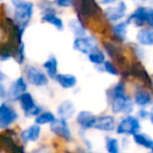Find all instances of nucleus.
Returning <instances> with one entry per match:
<instances>
[{
	"mask_svg": "<svg viewBox=\"0 0 153 153\" xmlns=\"http://www.w3.org/2000/svg\"><path fill=\"white\" fill-rule=\"evenodd\" d=\"M132 140L135 145L149 150V152L153 153V138L144 132H138L134 136H132Z\"/></svg>",
	"mask_w": 153,
	"mask_h": 153,
	"instance_id": "393cba45",
	"label": "nucleus"
},
{
	"mask_svg": "<svg viewBox=\"0 0 153 153\" xmlns=\"http://www.w3.org/2000/svg\"><path fill=\"white\" fill-rule=\"evenodd\" d=\"M149 114H150V112H149L148 108H138L135 112V117H137L140 122L149 120Z\"/></svg>",
	"mask_w": 153,
	"mask_h": 153,
	"instance_id": "473e14b6",
	"label": "nucleus"
},
{
	"mask_svg": "<svg viewBox=\"0 0 153 153\" xmlns=\"http://www.w3.org/2000/svg\"><path fill=\"white\" fill-rule=\"evenodd\" d=\"M148 153H152V152H148Z\"/></svg>",
	"mask_w": 153,
	"mask_h": 153,
	"instance_id": "37998d69",
	"label": "nucleus"
},
{
	"mask_svg": "<svg viewBox=\"0 0 153 153\" xmlns=\"http://www.w3.org/2000/svg\"><path fill=\"white\" fill-rule=\"evenodd\" d=\"M88 61L91 64H94L96 67H101L104 65V63L107 61V56L105 53V51H103V48H98L97 51H94V53H91L89 56H87Z\"/></svg>",
	"mask_w": 153,
	"mask_h": 153,
	"instance_id": "bb28decb",
	"label": "nucleus"
},
{
	"mask_svg": "<svg viewBox=\"0 0 153 153\" xmlns=\"http://www.w3.org/2000/svg\"><path fill=\"white\" fill-rule=\"evenodd\" d=\"M41 134H42L41 126L34 123L19 132V140L23 145H27L30 143H36L40 140Z\"/></svg>",
	"mask_w": 153,
	"mask_h": 153,
	"instance_id": "f3484780",
	"label": "nucleus"
},
{
	"mask_svg": "<svg viewBox=\"0 0 153 153\" xmlns=\"http://www.w3.org/2000/svg\"><path fill=\"white\" fill-rule=\"evenodd\" d=\"M128 27L129 24L126 20L120 21L117 23L111 24L109 30H110L112 40L117 41V43H124L127 40V35H128Z\"/></svg>",
	"mask_w": 153,
	"mask_h": 153,
	"instance_id": "6ab92c4d",
	"label": "nucleus"
},
{
	"mask_svg": "<svg viewBox=\"0 0 153 153\" xmlns=\"http://www.w3.org/2000/svg\"><path fill=\"white\" fill-rule=\"evenodd\" d=\"M49 130L53 135L63 140L65 143H71L74 140V135L68 121L57 117V120L51 125H49Z\"/></svg>",
	"mask_w": 153,
	"mask_h": 153,
	"instance_id": "4468645a",
	"label": "nucleus"
},
{
	"mask_svg": "<svg viewBox=\"0 0 153 153\" xmlns=\"http://www.w3.org/2000/svg\"><path fill=\"white\" fill-rule=\"evenodd\" d=\"M105 150L107 153H122L121 143L114 136H106L105 137Z\"/></svg>",
	"mask_w": 153,
	"mask_h": 153,
	"instance_id": "c85d7f7f",
	"label": "nucleus"
},
{
	"mask_svg": "<svg viewBox=\"0 0 153 153\" xmlns=\"http://www.w3.org/2000/svg\"><path fill=\"white\" fill-rule=\"evenodd\" d=\"M7 88L5 87V85L0 82V103L7 101Z\"/></svg>",
	"mask_w": 153,
	"mask_h": 153,
	"instance_id": "c9c22d12",
	"label": "nucleus"
},
{
	"mask_svg": "<svg viewBox=\"0 0 153 153\" xmlns=\"http://www.w3.org/2000/svg\"><path fill=\"white\" fill-rule=\"evenodd\" d=\"M42 69L48 76V79L55 80L57 74H59V61L57 57L53 55H51L42 64Z\"/></svg>",
	"mask_w": 153,
	"mask_h": 153,
	"instance_id": "5701e85b",
	"label": "nucleus"
},
{
	"mask_svg": "<svg viewBox=\"0 0 153 153\" xmlns=\"http://www.w3.org/2000/svg\"><path fill=\"white\" fill-rule=\"evenodd\" d=\"M149 112H150V114H149V120H148V121L150 122V124L153 126V105L150 107V109H149Z\"/></svg>",
	"mask_w": 153,
	"mask_h": 153,
	"instance_id": "4c0bfd02",
	"label": "nucleus"
},
{
	"mask_svg": "<svg viewBox=\"0 0 153 153\" xmlns=\"http://www.w3.org/2000/svg\"><path fill=\"white\" fill-rule=\"evenodd\" d=\"M117 124V122L113 114H101L97 117V122L94 129L98 130V131L110 133V132L115 131Z\"/></svg>",
	"mask_w": 153,
	"mask_h": 153,
	"instance_id": "a211bd4d",
	"label": "nucleus"
},
{
	"mask_svg": "<svg viewBox=\"0 0 153 153\" xmlns=\"http://www.w3.org/2000/svg\"><path fill=\"white\" fill-rule=\"evenodd\" d=\"M19 106L20 109L23 112L24 117L26 119H36L39 114L43 111L42 107L37 104L34 96L30 92H25L19 100Z\"/></svg>",
	"mask_w": 153,
	"mask_h": 153,
	"instance_id": "9d476101",
	"label": "nucleus"
},
{
	"mask_svg": "<svg viewBox=\"0 0 153 153\" xmlns=\"http://www.w3.org/2000/svg\"><path fill=\"white\" fill-rule=\"evenodd\" d=\"M128 14V5L125 1H115L113 4L104 7L103 15L106 21L114 24L120 21L126 20Z\"/></svg>",
	"mask_w": 153,
	"mask_h": 153,
	"instance_id": "0eeeda50",
	"label": "nucleus"
},
{
	"mask_svg": "<svg viewBox=\"0 0 153 153\" xmlns=\"http://www.w3.org/2000/svg\"><path fill=\"white\" fill-rule=\"evenodd\" d=\"M7 79V74L0 69V82H2V83H3V82H4Z\"/></svg>",
	"mask_w": 153,
	"mask_h": 153,
	"instance_id": "e433bc0d",
	"label": "nucleus"
},
{
	"mask_svg": "<svg viewBox=\"0 0 153 153\" xmlns=\"http://www.w3.org/2000/svg\"><path fill=\"white\" fill-rule=\"evenodd\" d=\"M142 129V123L140 121L135 117V114H130L122 117L119 120L117 124V129H115V133L117 135H122L124 137H128V136H134L140 132Z\"/></svg>",
	"mask_w": 153,
	"mask_h": 153,
	"instance_id": "423d86ee",
	"label": "nucleus"
},
{
	"mask_svg": "<svg viewBox=\"0 0 153 153\" xmlns=\"http://www.w3.org/2000/svg\"><path fill=\"white\" fill-rule=\"evenodd\" d=\"M67 26L70 32H71V34L74 36V38H81V37H84V36H86V35H88L87 26L84 25L76 17L71 18V19L68 21Z\"/></svg>",
	"mask_w": 153,
	"mask_h": 153,
	"instance_id": "b1692460",
	"label": "nucleus"
},
{
	"mask_svg": "<svg viewBox=\"0 0 153 153\" xmlns=\"http://www.w3.org/2000/svg\"><path fill=\"white\" fill-rule=\"evenodd\" d=\"M19 132L14 128L0 132V150L4 153H27L23 144L18 143Z\"/></svg>",
	"mask_w": 153,
	"mask_h": 153,
	"instance_id": "20e7f679",
	"label": "nucleus"
},
{
	"mask_svg": "<svg viewBox=\"0 0 153 153\" xmlns=\"http://www.w3.org/2000/svg\"><path fill=\"white\" fill-rule=\"evenodd\" d=\"M11 7V17L18 26L26 30L35 14V3L32 1L14 0L9 3Z\"/></svg>",
	"mask_w": 153,
	"mask_h": 153,
	"instance_id": "7ed1b4c3",
	"label": "nucleus"
},
{
	"mask_svg": "<svg viewBox=\"0 0 153 153\" xmlns=\"http://www.w3.org/2000/svg\"><path fill=\"white\" fill-rule=\"evenodd\" d=\"M19 120V113L11 103H0V130L4 131L10 128Z\"/></svg>",
	"mask_w": 153,
	"mask_h": 153,
	"instance_id": "1a4fd4ad",
	"label": "nucleus"
},
{
	"mask_svg": "<svg viewBox=\"0 0 153 153\" xmlns=\"http://www.w3.org/2000/svg\"><path fill=\"white\" fill-rule=\"evenodd\" d=\"M72 9L76 12V17L87 28L90 21H100L104 18V9L94 0H74Z\"/></svg>",
	"mask_w": 153,
	"mask_h": 153,
	"instance_id": "f03ea898",
	"label": "nucleus"
},
{
	"mask_svg": "<svg viewBox=\"0 0 153 153\" xmlns=\"http://www.w3.org/2000/svg\"><path fill=\"white\" fill-rule=\"evenodd\" d=\"M27 153H51V150L49 148V146H46V145H42V146L38 147V148L34 149V150L30 151Z\"/></svg>",
	"mask_w": 153,
	"mask_h": 153,
	"instance_id": "f704fd0d",
	"label": "nucleus"
},
{
	"mask_svg": "<svg viewBox=\"0 0 153 153\" xmlns=\"http://www.w3.org/2000/svg\"><path fill=\"white\" fill-rule=\"evenodd\" d=\"M13 60L18 64V65H23L26 60V53H25V43H21L17 48L15 49L14 53Z\"/></svg>",
	"mask_w": 153,
	"mask_h": 153,
	"instance_id": "7c9ffc66",
	"label": "nucleus"
},
{
	"mask_svg": "<svg viewBox=\"0 0 153 153\" xmlns=\"http://www.w3.org/2000/svg\"><path fill=\"white\" fill-rule=\"evenodd\" d=\"M152 63H153V60H152Z\"/></svg>",
	"mask_w": 153,
	"mask_h": 153,
	"instance_id": "c03bdc74",
	"label": "nucleus"
},
{
	"mask_svg": "<svg viewBox=\"0 0 153 153\" xmlns=\"http://www.w3.org/2000/svg\"><path fill=\"white\" fill-rule=\"evenodd\" d=\"M28 84L23 78V76H20L16 78L14 81L11 82V84L7 87V102L15 103L19 102L20 98L23 96L25 92H27Z\"/></svg>",
	"mask_w": 153,
	"mask_h": 153,
	"instance_id": "9b49d317",
	"label": "nucleus"
},
{
	"mask_svg": "<svg viewBox=\"0 0 153 153\" xmlns=\"http://www.w3.org/2000/svg\"><path fill=\"white\" fill-rule=\"evenodd\" d=\"M23 78L28 85L42 88L48 85L49 79L42 68L34 64H26L23 67Z\"/></svg>",
	"mask_w": 153,
	"mask_h": 153,
	"instance_id": "39448f33",
	"label": "nucleus"
},
{
	"mask_svg": "<svg viewBox=\"0 0 153 153\" xmlns=\"http://www.w3.org/2000/svg\"><path fill=\"white\" fill-rule=\"evenodd\" d=\"M132 100L134 105L138 108H148L153 105V92L151 88L146 87L145 85H138L134 89Z\"/></svg>",
	"mask_w": 153,
	"mask_h": 153,
	"instance_id": "ddd939ff",
	"label": "nucleus"
},
{
	"mask_svg": "<svg viewBox=\"0 0 153 153\" xmlns=\"http://www.w3.org/2000/svg\"><path fill=\"white\" fill-rule=\"evenodd\" d=\"M72 48L82 55L89 56L94 51L100 48V42L97 36H94V34H88L81 38H74L72 42Z\"/></svg>",
	"mask_w": 153,
	"mask_h": 153,
	"instance_id": "6e6552de",
	"label": "nucleus"
},
{
	"mask_svg": "<svg viewBox=\"0 0 153 153\" xmlns=\"http://www.w3.org/2000/svg\"><path fill=\"white\" fill-rule=\"evenodd\" d=\"M0 153H4V152H2V151H1V150H0Z\"/></svg>",
	"mask_w": 153,
	"mask_h": 153,
	"instance_id": "79ce46f5",
	"label": "nucleus"
},
{
	"mask_svg": "<svg viewBox=\"0 0 153 153\" xmlns=\"http://www.w3.org/2000/svg\"><path fill=\"white\" fill-rule=\"evenodd\" d=\"M17 47L10 43L7 40L0 41V62H7L13 59L14 53Z\"/></svg>",
	"mask_w": 153,
	"mask_h": 153,
	"instance_id": "a878e982",
	"label": "nucleus"
},
{
	"mask_svg": "<svg viewBox=\"0 0 153 153\" xmlns=\"http://www.w3.org/2000/svg\"><path fill=\"white\" fill-rule=\"evenodd\" d=\"M107 103H108L112 114H119L122 117L133 114L135 105L132 97L127 92L125 81L114 83L106 91Z\"/></svg>",
	"mask_w": 153,
	"mask_h": 153,
	"instance_id": "f257e3e1",
	"label": "nucleus"
},
{
	"mask_svg": "<svg viewBox=\"0 0 153 153\" xmlns=\"http://www.w3.org/2000/svg\"><path fill=\"white\" fill-rule=\"evenodd\" d=\"M96 68L98 70H100V71L106 72V74H110V76H119L120 74H121L120 68L117 67V64L111 61V60H107L103 66H101V67H96Z\"/></svg>",
	"mask_w": 153,
	"mask_h": 153,
	"instance_id": "c756f323",
	"label": "nucleus"
},
{
	"mask_svg": "<svg viewBox=\"0 0 153 153\" xmlns=\"http://www.w3.org/2000/svg\"><path fill=\"white\" fill-rule=\"evenodd\" d=\"M97 117L94 112L89 110H80L76 115V123L79 126L80 131H87V130L94 129L96 125Z\"/></svg>",
	"mask_w": 153,
	"mask_h": 153,
	"instance_id": "dca6fc26",
	"label": "nucleus"
},
{
	"mask_svg": "<svg viewBox=\"0 0 153 153\" xmlns=\"http://www.w3.org/2000/svg\"><path fill=\"white\" fill-rule=\"evenodd\" d=\"M88 153H97V152H94V151H88Z\"/></svg>",
	"mask_w": 153,
	"mask_h": 153,
	"instance_id": "a19ab883",
	"label": "nucleus"
},
{
	"mask_svg": "<svg viewBox=\"0 0 153 153\" xmlns=\"http://www.w3.org/2000/svg\"><path fill=\"white\" fill-rule=\"evenodd\" d=\"M102 46L106 56L110 58L111 61L117 64V67L120 68L122 65H124L126 60L124 57L123 48L121 47V43H117V41L111 39V40L103 41Z\"/></svg>",
	"mask_w": 153,
	"mask_h": 153,
	"instance_id": "f8f14e48",
	"label": "nucleus"
},
{
	"mask_svg": "<svg viewBox=\"0 0 153 153\" xmlns=\"http://www.w3.org/2000/svg\"><path fill=\"white\" fill-rule=\"evenodd\" d=\"M64 153H74V152H72V151H70V150H65Z\"/></svg>",
	"mask_w": 153,
	"mask_h": 153,
	"instance_id": "58836bf2",
	"label": "nucleus"
},
{
	"mask_svg": "<svg viewBox=\"0 0 153 153\" xmlns=\"http://www.w3.org/2000/svg\"><path fill=\"white\" fill-rule=\"evenodd\" d=\"M56 112H57V115L59 117V119L69 121L74 115H76V105L71 100H63L57 106Z\"/></svg>",
	"mask_w": 153,
	"mask_h": 153,
	"instance_id": "aec40b11",
	"label": "nucleus"
},
{
	"mask_svg": "<svg viewBox=\"0 0 153 153\" xmlns=\"http://www.w3.org/2000/svg\"><path fill=\"white\" fill-rule=\"evenodd\" d=\"M53 4H55L56 7L68 9V7H72L74 0H56V1H53Z\"/></svg>",
	"mask_w": 153,
	"mask_h": 153,
	"instance_id": "2f4dec72",
	"label": "nucleus"
},
{
	"mask_svg": "<svg viewBox=\"0 0 153 153\" xmlns=\"http://www.w3.org/2000/svg\"><path fill=\"white\" fill-rule=\"evenodd\" d=\"M151 79H152V81H153V72L151 74Z\"/></svg>",
	"mask_w": 153,
	"mask_h": 153,
	"instance_id": "ea45409f",
	"label": "nucleus"
},
{
	"mask_svg": "<svg viewBox=\"0 0 153 153\" xmlns=\"http://www.w3.org/2000/svg\"><path fill=\"white\" fill-rule=\"evenodd\" d=\"M147 13H148V5L140 4L136 7L126 18V21L129 25L137 27L138 30L147 26Z\"/></svg>",
	"mask_w": 153,
	"mask_h": 153,
	"instance_id": "2eb2a0df",
	"label": "nucleus"
},
{
	"mask_svg": "<svg viewBox=\"0 0 153 153\" xmlns=\"http://www.w3.org/2000/svg\"><path fill=\"white\" fill-rule=\"evenodd\" d=\"M57 120V115L51 110H45L42 111L38 117L35 119V124L39 126H44V125H51L53 122Z\"/></svg>",
	"mask_w": 153,
	"mask_h": 153,
	"instance_id": "cd10ccee",
	"label": "nucleus"
},
{
	"mask_svg": "<svg viewBox=\"0 0 153 153\" xmlns=\"http://www.w3.org/2000/svg\"><path fill=\"white\" fill-rule=\"evenodd\" d=\"M135 43L142 47L153 46V28H140L135 35Z\"/></svg>",
	"mask_w": 153,
	"mask_h": 153,
	"instance_id": "4be33fe9",
	"label": "nucleus"
},
{
	"mask_svg": "<svg viewBox=\"0 0 153 153\" xmlns=\"http://www.w3.org/2000/svg\"><path fill=\"white\" fill-rule=\"evenodd\" d=\"M146 27L153 28V7L148 5V13H147V26Z\"/></svg>",
	"mask_w": 153,
	"mask_h": 153,
	"instance_id": "72a5a7b5",
	"label": "nucleus"
},
{
	"mask_svg": "<svg viewBox=\"0 0 153 153\" xmlns=\"http://www.w3.org/2000/svg\"><path fill=\"white\" fill-rule=\"evenodd\" d=\"M53 81L63 89H74L78 85V78L72 74H63L59 72Z\"/></svg>",
	"mask_w": 153,
	"mask_h": 153,
	"instance_id": "412c9836",
	"label": "nucleus"
}]
</instances>
